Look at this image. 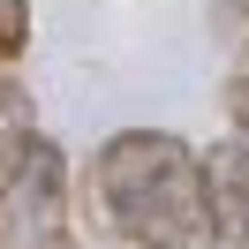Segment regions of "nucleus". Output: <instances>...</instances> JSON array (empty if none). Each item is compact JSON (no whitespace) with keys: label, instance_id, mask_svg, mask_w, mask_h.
I'll return each instance as SVG.
<instances>
[{"label":"nucleus","instance_id":"nucleus-1","mask_svg":"<svg viewBox=\"0 0 249 249\" xmlns=\"http://www.w3.org/2000/svg\"><path fill=\"white\" fill-rule=\"evenodd\" d=\"M83 219L136 249H219L204 151L174 128H113L83 174Z\"/></svg>","mask_w":249,"mask_h":249},{"label":"nucleus","instance_id":"nucleus-2","mask_svg":"<svg viewBox=\"0 0 249 249\" xmlns=\"http://www.w3.org/2000/svg\"><path fill=\"white\" fill-rule=\"evenodd\" d=\"M204 189H212L219 242L249 249V143L242 136H219L212 151H204Z\"/></svg>","mask_w":249,"mask_h":249},{"label":"nucleus","instance_id":"nucleus-3","mask_svg":"<svg viewBox=\"0 0 249 249\" xmlns=\"http://www.w3.org/2000/svg\"><path fill=\"white\" fill-rule=\"evenodd\" d=\"M31 53V0H0V61Z\"/></svg>","mask_w":249,"mask_h":249},{"label":"nucleus","instance_id":"nucleus-4","mask_svg":"<svg viewBox=\"0 0 249 249\" xmlns=\"http://www.w3.org/2000/svg\"><path fill=\"white\" fill-rule=\"evenodd\" d=\"M23 128H31V98L16 76H0V136H23Z\"/></svg>","mask_w":249,"mask_h":249},{"label":"nucleus","instance_id":"nucleus-5","mask_svg":"<svg viewBox=\"0 0 249 249\" xmlns=\"http://www.w3.org/2000/svg\"><path fill=\"white\" fill-rule=\"evenodd\" d=\"M219 8H227V16H249V0H219Z\"/></svg>","mask_w":249,"mask_h":249},{"label":"nucleus","instance_id":"nucleus-6","mask_svg":"<svg viewBox=\"0 0 249 249\" xmlns=\"http://www.w3.org/2000/svg\"><path fill=\"white\" fill-rule=\"evenodd\" d=\"M234 91H242V98H249V68H242V83H234Z\"/></svg>","mask_w":249,"mask_h":249}]
</instances>
